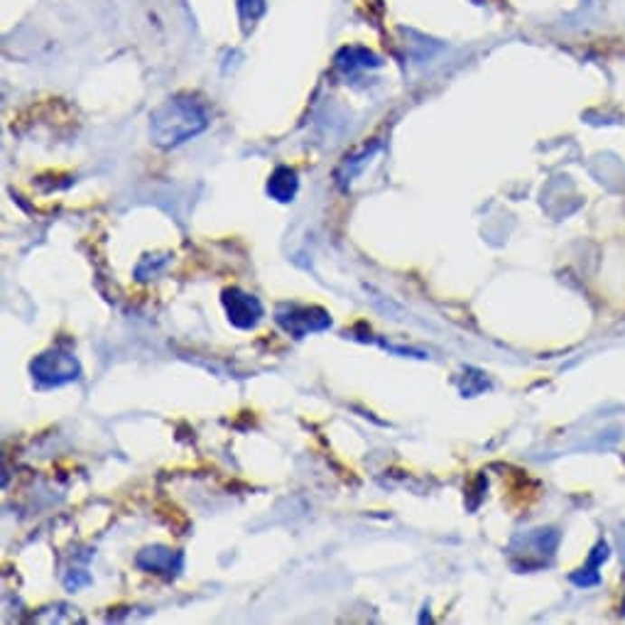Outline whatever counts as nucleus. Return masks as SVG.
I'll return each mask as SVG.
<instances>
[{
	"label": "nucleus",
	"instance_id": "obj_6",
	"mask_svg": "<svg viewBox=\"0 0 625 625\" xmlns=\"http://www.w3.org/2000/svg\"><path fill=\"white\" fill-rule=\"evenodd\" d=\"M137 566L155 572V574L175 576L182 569V554L167 547H147L137 554Z\"/></svg>",
	"mask_w": 625,
	"mask_h": 625
},
{
	"label": "nucleus",
	"instance_id": "obj_5",
	"mask_svg": "<svg viewBox=\"0 0 625 625\" xmlns=\"http://www.w3.org/2000/svg\"><path fill=\"white\" fill-rule=\"evenodd\" d=\"M221 302H223V309L229 314V321L236 329H255L258 321L262 319V305L258 302V297L248 295L243 289H223Z\"/></svg>",
	"mask_w": 625,
	"mask_h": 625
},
{
	"label": "nucleus",
	"instance_id": "obj_4",
	"mask_svg": "<svg viewBox=\"0 0 625 625\" xmlns=\"http://www.w3.org/2000/svg\"><path fill=\"white\" fill-rule=\"evenodd\" d=\"M275 321L295 338L319 334V331H327L331 327V317L327 309L305 305H279L275 309Z\"/></svg>",
	"mask_w": 625,
	"mask_h": 625
},
{
	"label": "nucleus",
	"instance_id": "obj_7",
	"mask_svg": "<svg viewBox=\"0 0 625 625\" xmlns=\"http://www.w3.org/2000/svg\"><path fill=\"white\" fill-rule=\"evenodd\" d=\"M297 189H299V179H297V172L289 167H278L268 179V194L279 204H289L297 196Z\"/></svg>",
	"mask_w": 625,
	"mask_h": 625
},
{
	"label": "nucleus",
	"instance_id": "obj_8",
	"mask_svg": "<svg viewBox=\"0 0 625 625\" xmlns=\"http://www.w3.org/2000/svg\"><path fill=\"white\" fill-rule=\"evenodd\" d=\"M606 559H609V545H606V542H599V545L593 547V554L592 559H589V564L583 566L579 574L572 576V582H574L576 586H593V583H599L601 576L596 569H599L601 562H606Z\"/></svg>",
	"mask_w": 625,
	"mask_h": 625
},
{
	"label": "nucleus",
	"instance_id": "obj_9",
	"mask_svg": "<svg viewBox=\"0 0 625 625\" xmlns=\"http://www.w3.org/2000/svg\"><path fill=\"white\" fill-rule=\"evenodd\" d=\"M336 64L341 69L354 71V69L381 67V60H378V57H375V54H373V52H368V50H361V47H348V50H344L341 54H338Z\"/></svg>",
	"mask_w": 625,
	"mask_h": 625
},
{
	"label": "nucleus",
	"instance_id": "obj_3",
	"mask_svg": "<svg viewBox=\"0 0 625 625\" xmlns=\"http://www.w3.org/2000/svg\"><path fill=\"white\" fill-rule=\"evenodd\" d=\"M30 371H33V378L37 383H43L47 388H60V385L77 381L79 373H81V365H79L74 354L54 348V351L37 355L33 365H30Z\"/></svg>",
	"mask_w": 625,
	"mask_h": 625
},
{
	"label": "nucleus",
	"instance_id": "obj_2",
	"mask_svg": "<svg viewBox=\"0 0 625 625\" xmlns=\"http://www.w3.org/2000/svg\"><path fill=\"white\" fill-rule=\"evenodd\" d=\"M559 545L557 530H533V533L516 537L510 545V559L523 557V562H517L516 569L527 572V569H537L545 566L549 559L554 557V549Z\"/></svg>",
	"mask_w": 625,
	"mask_h": 625
},
{
	"label": "nucleus",
	"instance_id": "obj_1",
	"mask_svg": "<svg viewBox=\"0 0 625 625\" xmlns=\"http://www.w3.org/2000/svg\"><path fill=\"white\" fill-rule=\"evenodd\" d=\"M209 126V113L192 96H172L150 116V133L155 145L165 150L192 140Z\"/></svg>",
	"mask_w": 625,
	"mask_h": 625
}]
</instances>
